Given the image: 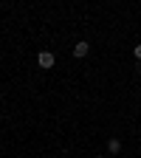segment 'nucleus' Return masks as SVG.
I'll return each mask as SVG.
<instances>
[{"instance_id": "obj_4", "label": "nucleus", "mask_w": 141, "mask_h": 158, "mask_svg": "<svg viewBox=\"0 0 141 158\" xmlns=\"http://www.w3.org/2000/svg\"><path fill=\"white\" fill-rule=\"evenodd\" d=\"M133 54H135V59H141V45H135V48H133Z\"/></svg>"}, {"instance_id": "obj_3", "label": "nucleus", "mask_w": 141, "mask_h": 158, "mask_svg": "<svg viewBox=\"0 0 141 158\" xmlns=\"http://www.w3.org/2000/svg\"><path fill=\"white\" fill-rule=\"evenodd\" d=\"M107 150L116 155V152H122V141H118V138H110V141H107Z\"/></svg>"}, {"instance_id": "obj_5", "label": "nucleus", "mask_w": 141, "mask_h": 158, "mask_svg": "<svg viewBox=\"0 0 141 158\" xmlns=\"http://www.w3.org/2000/svg\"><path fill=\"white\" fill-rule=\"evenodd\" d=\"M96 158H102V155H96Z\"/></svg>"}, {"instance_id": "obj_1", "label": "nucleus", "mask_w": 141, "mask_h": 158, "mask_svg": "<svg viewBox=\"0 0 141 158\" xmlns=\"http://www.w3.org/2000/svg\"><path fill=\"white\" fill-rule=\"evenodd\" d=\"M54 62H56V56L51 51H39V56H37V65L39 68H54Z\"/></svg>"}, {"instance_id": "obj_2", "label": "nucleus", "mask_w": 141, "mask_h": 158, "mask_svg": "<svg viewBox=\"0 0 141 158\" xmlns=\"http://www.w3.org/2000/svg\"><path fill=\"white\" fill-rule=\"evenodd\" d=\"M88 51H90V45L85 43V40H79V43L73 45V56H76V59H79V56H85Z\"/></svg>"}]
</instances>
